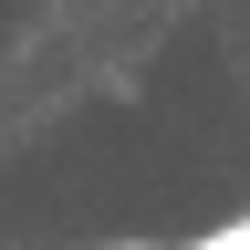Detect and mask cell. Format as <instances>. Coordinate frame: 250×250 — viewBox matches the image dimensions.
Returning <instances> with one entry per match:
<instances>
[{"instance_id":"1","label":"cell","mask_w":250,"mask_h":250,"mask_svg":"<svg viewBox=\"0 0 250 250\" xmlns=\"http://www.w3.org/2000/svg\"><path fill=\"white\" fill-rule=\"evenodd\" d=\"M188 250H250V219H229V229H208V240H188Z\"/></svg>"}]
</instances>
